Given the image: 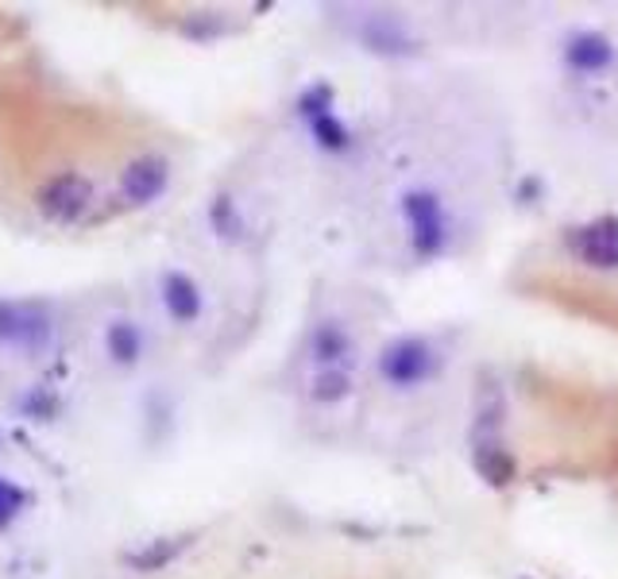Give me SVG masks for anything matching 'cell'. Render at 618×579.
<instances>
[{
	"mask_svg": "<svg viewBox=\"0 0 618 579\" xmlns=\"http://www.w3.org/2000/svg\"><path fill=\"white\" fill-rule=\"evenodd\" d=\"M402 217L410 224V244L417 255H437L445 247L448 224H445V209H440L437 194L430 189H410L402 197Z\"/></svg>",
	"mask_w": 618,
	"mask_h": 579,
	"instance_id": "1",
	"label": "cell"
},
{
	"mask_svg": "<svg viewBox=\"0 0 618 579\" xmlns=\"http://www.w3.org/2000/svg\"><path fill=\"white\" fill-rule=\"evenodd\" d=\"M437 371V356L417 336H402L379 356V375L391 386H417Z\"/></svg>",
	"mask_w": 618,
	"mask_h": 579,
	"instance_id": "2",
	"label": "cell"
},
{
	"mask_svg": "<svg viewBox=\"0 0 618 579\" xmlns=\"http://www.w3.org/2000/svg\"><path fill=\"white\" fill-rule=\"evenodd\" d=\"M55 336V321L43 305L0 302V344L24 351H43Z\"/></svg>",
	"mask_w": 618,
	"mask_h": 579,
	"instance_id": "3",
	"label": "cell"
},
{
	"mask_svg": "<svg viewBox=\"0 0 618 579\" xmlns=\"http://www.w3.org/2000/svg\"><path fill=\"white\" fill-rule=\"evenodd\" d=\"M35 205H39V212L50 217V221H78L93 205V186L82 174H55V178L39 186Z\"/></svg>",
	"mask_w": 618,
	"mask_h": 579,
	"instance_id": "4",
	"label": "cell"
},
{
	"mask_svg": "<svg viewBox=\"0 0 618 579\" xmlns=\"http://www.w3.org/2000/svg\"><path fill=\"white\" fill-rule=\"evenodd\" d=\"M569 247L584 267L618 270V221L615 217H599V221L584 224V229L572 232Z\"/></svg>",
	"mask_w": 618,
	"mask_h": 579,
	"instance_id": "5",
	"label": "cell"
},
{
	"mask_svg": "<svg viewBox=\"0 0 618 579\" xmlns=\"http://www.w3.org/2000/svg\"><path fill=\"white\" fill-rule=\"evenodd\" d=\"M167 182H171V166H167V159L144 155V159H136V163L124 166L121 194L128 197L131 205H151L154 197L167 189Z\"/></svg>",
	"mask_w": 618,
	"mask_h": 579,
	"instance_id": "6",
	"label": "cell"
},
{
	"mask_svg": "<svg viewBox=\"0 0 618 579\" xmlns=\"http://www.w3.org/2000/svg\"><path fill=\"white\" fill-rule=\"evenodd\" d=\"M564 62L576 70V74H599L615 62V47H610L607 35L599 32H576L564 43Z\"/></svg>",
	"mask_w": 618,
	"mask_h": 579,
	"instance_id": "7",
	"label": "cell"
},
{
	"mask_svg": "<svg viewBox=\"0 0 618 579\" xmlns=\"http://www.w3.org/2000/svg\"><path fill=\"white\" fill-rule=\"evenodd\" d=\"M359 39H364V47L375 50V55H410V50H414V39L407 35L402 20L387 16V12L367 16L364 27H359Z\"/></svg>",
	"mask_w": 618,
	"mask_h": 579,
	"instance_id": "8",
	"label": "cell"
},
{
	"mask_svg": "<svg viewBox=\"0 0 618 579\" xmlns=\"http://www.w3.org/2000/svg\"><path fill=\"white\" fill-rule=\"evenodd\" d=\"M163 305L179 325H190V321H197V313H202V290H197V282L190 275L171 270V275L163 278Z\"/></svg>",
	"mask_w": 618,
	"mask_h": 579,
	"instance_id": "9",
	"label": "cell"
},
{
	"mask_svg": "<svg viewBox=\"0 0 618 579\" xmlns=\"http://www.w3.org/2000/svg\"><path fill=\"white\" fill-rule=\"evenodd\" d=\"M472 464H476V472H480V479H488L491 487H506V483L514 479V456L499 441H491V437L476 441Z\"/></svg>",
	"mask_w": 618,
	"mask_h": 579,
	"instance_id": "10",
	"label": "cell"
},
{
	"mask_svg": "<svg viewBox=\"0 0 618 579\" xmlns=\"http://www.w3.org/2000/svg\"><path fill=\"white\" fill-rule=\"evenodd\" d=\"M309 351H313V359L318 363H325V368H336L344 356L352 351V340L348 333H344L336 321H325V325L313 328V336H309Z\"/></svg>",
	"mask_w": 618,
	"mask_h": 579,
	"instance_id": "11",
	"label": "cell"
},
{
	"mask_svg": "<svg viewBox=\"0 0 618 579\" xmlns=\"http://www.w3.org/2000/svg\"><path fill=\"white\" fill-rule=\"evenodd\" d=\"M186 545H190L186 533H182V537H159V541H147V545L136 548V553H128L124 560H128L136 571H159V568H167Z\"/></svg>",
	"mask_w": 618,
	"mask_h": 579,
	"instance_id": "12",
	"label": "cell"
},
{
	"mask_svg": "<svg viewBox=\"0 0 618 579\" xmlns=\"http://www.w3.org/2000/svg\"><path fill=\"white\" fill-rule=\"evenodd\" d=\"M105 348H108V356H113V363L131 368L139 359V351H144V336H139V328L131 325V321H113L105 333Z\"/></svg>",
	"mask_w": 618,
	"mask_h": 579,
	"instance_id": "13",
	"label": "cell"
},
{
	"mask_svg": "<svg viewBox=\"0 0 618 579\" xmlns=\"http://www.w3.org/2000/svg\"><path fill=\"white\" fill-rule=\"evenodd\" d=\"M209 221H213V232L225 240H240V232H244V221H240V212H237V201L232 197H213L209 205Z\"/></svg>",
	"mask_w": 618,
	"mask_h": 579,
	"instance_id": "14",
	"label": "cell"
},
{
	"mask_svg": "<svg viewBox=\"0 0 618 579\" xmlns=\"http://www.w3.org/2000/svg\"><path fill=\"white\" fill-rule=\"evenodd\" d=\"M503 391H499L495 383H483L480 386V402H476V425H480V432H491L499 429V421H503Z\"/></svg>",
	"mask_w": 618,
	"mask_h": 579,
	"instance_id": "15",
	"label": "cell"
},
{
	"mask_svg": "<svg viewBox=\"0 0 618 579\" xmlns=\"http://www.w3.org/2000/svg\"><path fill=\"white\" fill-rule=\"evenodd\" d=\"M309 128H313V136H318L321 148H329V151H344V148H348V128H344V124L336 120L333 113L313 116V120H309Z\"/></svg>",
	"mask_w": 618,
	"mask_h": 579,
	"instance_id": "16",
	"label": "cell"
},
{
	"mask_svg": "<svg viewBox=\"0 0 618 579\" xmlns=\"http://www.w3.org/2000/svg\"><path fill=\"white\" fill-rule=\"evenodd\" d=\"M348 386H352L348 371L325 368L318 379H313V398H318V402H341L344 394H348Z\"/></svg>",
	"mask_w": 618,
	"mask_h": 579,
	"instance_id": "17",
	"label": "cell"
},
{
	"mask_svg": "<svg viewBox=\"0 0 618 579\" xmlns=\"http://www.w3.org/2000/svg\"><path fill=\"white\" fill-rule=\"evenodd\" d=\"M24 502H27L24 490H20L12 479H4V475H0V530H4V525H9L20 510H24Z\"/></svg>",
	"mask_w": 618,
	"mask_h": 579,
	"instance_id": "18",
	"label": "cell"
}]
</instances>
